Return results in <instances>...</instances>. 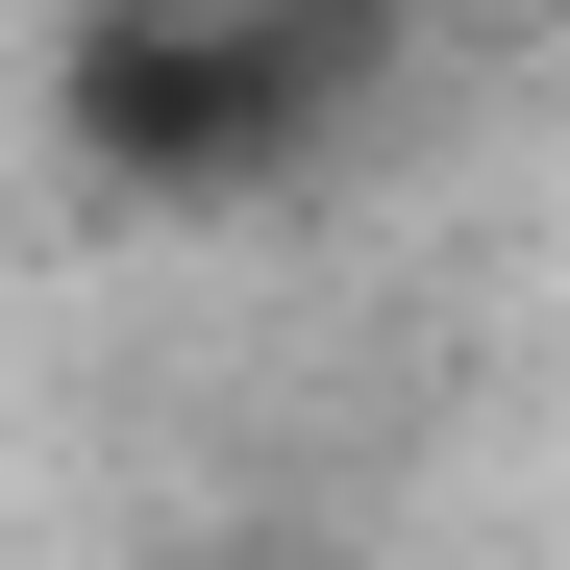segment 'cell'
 Here are the masks:
<instances>
[{"instance_id": "6da1fadb", "label": "cell", "mask_w": 570, "mask_h": 570, "mask_svg": "<svg viewBox=\"0 0 570 570\" xmlns=\"http://www.w3.org/2000/svg\"><path fill=\"white\" fill-rule=\"evenodd\" d=\"M347 75H372V26H100L75 50V149L100 174H149V199H248V174H298L323 125H347Z\"/></svg>"}]
</instances>
